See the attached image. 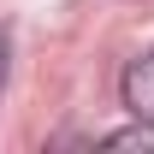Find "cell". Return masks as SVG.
Returning a JSON list of instances; mask_svg holds the SVG:
<instances>
[{
  "label": "cell",
  "instance_id": "cell-1",
  "mask_svg": "<svg viewBox=\"0 0 154 154\" xmlns=\"http://www.w3.org/2000/svg\"><path fill=\"white\" fill-rule=\"evenodd\" d=\"M125 107H131L142 125H154V48H142V54L125 65Z\"/></svg>",
  "mask_w": 154,
  "mask_h": 154
},
{
  "label": "cell",
  "instance_id": "cell-2",
  "mask_svg": "<svg viewBox=\"0 0 154 154\" xmlns=\"http://www.w3.org/2000/svg\"><path fill=\"white\" fill-rule=\"evenodd\" d=\"M6 71H12V42H6V30H0V89H6Z\"/></svg>",
  "mask_w": 154,
  "mask_h": 154
}]
</instances>
